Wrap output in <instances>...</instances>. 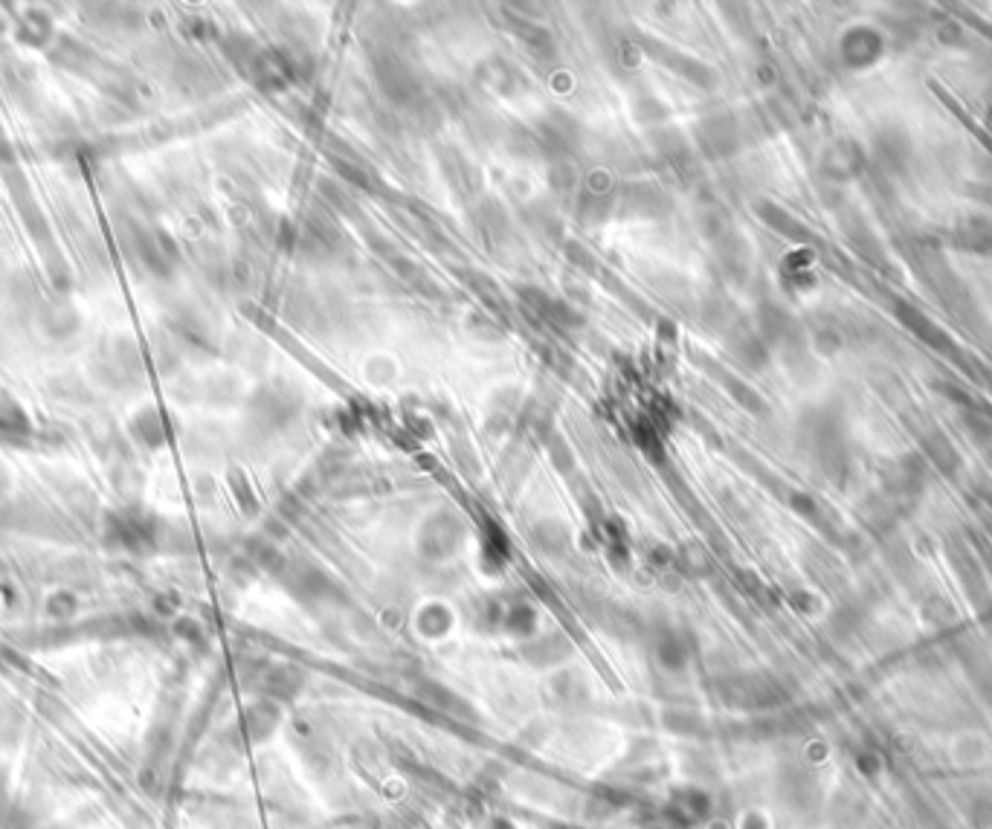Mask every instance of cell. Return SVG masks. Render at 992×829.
Segmentation results:
<instances>
[{"label": "cell", "instance_id": "cell-1", "mask_svg": "<svg viewBox=\"0 0 992 829\" xmlns=\"http://www.w3.org/2000/svg\"><path fill=\"white\" fill-rule=\"evenodd\" d=\"M952 241L969 253H992V218H966L955 227Z\"/></svg>", "mask_w": 992, "mask_h": 829}, {"label": "cell", "instance_id": "cell-2", "mask_svg": "<svg viewBox=\"0 0 992 829\" xmlns=\"http://www.w3.org/2000/svg\"><path fill=\"white\" fill-rule=\"evenodd\" d=\"M882 50L879 35L871 29H856L845 38V58L850 64H871Z\"/></svg>", "mask_w": 992, "mask_h": 829}, {"label": "cell", "instance_id": "cell-3", "mask_svg": "<svg viewBox=\"0 0 992 829\" xmlns=\"http://www.w3.org/2000/svg\"><path fill=\"white\" fill-rule=\"evenodd\" d=\"M897 314H900V319H903L905 325H908V328H911L914 334H920V337H923L926 343H932V345H937V348H943V343H940V340H943V331H940V328H937L934 322H929V319H926V316L920 314L917 308H911V305H900V308H897Z\"/></svg>", "mask_w": 992, "mask_h": 829}, {"label": "cell", "instance_id": "cell-4", "mask_svg": "<svg viewBox=\"0 0 992 829\" xmlns=\"http://www.w3.org/2000/svg\"><path fill=\"white\" fill-rule=\"evenodd\" d=\"M876 148H879V160L885 169H891V172L903 169V163L908 160V148L900 134H885L882 140H876Z\"/></svg>", "mask_w": 992, "mask_h": 829}, {"label": "cell", "instance_id": "cell-5", "mask_svg": "<svg viewBox=\"0 0 992 829\" xmlns=\"http://www.w3.org/2000/svg\"><path fill=\"white\" fill-rule=\"evenodd\" d=\"M24 734V714L12 705H0V748H12Z\"/></svg>", "mask_w": 992, "mask_h": 829}, {"label": "cell", "instance_id": "cell-6", "mask_svg": "<svg viewBox=\"0 0 992 829\" xmlns=\"http://www.w3.org/2000/svg\"><path fill=\"white\" fill-rule=\"evenodd\" d=\"M769 215H772V227L775 229H781L784 235H789V238H801V241H810V232L807 229L801 227L792 215H787V212H781V209H766Z\"/></svg>", "mask_w": 992, "mask_h": 829}]
</instances>
